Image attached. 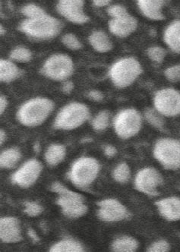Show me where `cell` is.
<instances>
[{"mask_svg": "<svg viewBox=\"0 0 180 252\" xmlns=\"http://www.w3.org/2000/svg\"><path fill=\"white\" fill-rule=\"evenodd\" d=\"M53 109V102L37 98L25 103L18 112L17 117L25 126H36L46 120Z\"/></svg>", "mask_w": 180, "mask_h": 252, "instance_id": "1", "label": "cell"}, {"mask_svg": "<svg viewBox=\"0 0 180 252\" xmlns=\"http://www.w3.org/2000/svg\"><path fill=\"white\" fill-rule=\"evenodd\" d=\"M61 24L57 19L44 15L35 19H28L21 24L20 29L31 37L47 39L55 37L60 32Z\"/></svg>", "mask_w": 180, "mask_h": 252, "instance_id": "2", "label": "cell"}, {"mask_svg": "<svg viewBox=\"0 0 180 252\" xmlns=\"http://www.w3.org/2000/svg\"><path fill=\"white\" fill-rule=\"evenodd\" d=\"M89 111L85 105L74 103L65 106L55 120L57 129L72 130L78 128L88 120Z\"/></svg>", "mask_w": 180, "mask_h": 252, "instance_id": "3", "label": "cell"}, {"mask_svg": "<svg viewBox=\"0 0 180 252\" xmlns=\"http://www.w3.org/2000/svg\"><path fill=\"white\" fill-rule=\"evenodd\" d=\"M52 191L60 194L57 204L61 207L63 214L69 218H79L87 212V207L83 204V197L80 194L69 191L58 183L52 186Z\"/></svg>", "mask_w": 180, "mask_h": 252, "instance_id": "4", "label": "cell"}, {"mask_svg": "<svg viewBox=\"0 0 180 252\" xmlns=\"http://www.w3.org/2000/svg\"><path fill=\"white\" fill-rule=\"evenodd\" d=\"M141 72L142 68L137 60L134 58H126L112 65L110 76L116 86L125 88L134 82Z\"/></svg>", "mask_w": 180, "mask_h": 252, "instance_id": "5", "label": "cell"}, {"mask_svg": "<svg viewBox=\"0 0 180 252\" xmlns=\"http://www.w3.org/2000/svg\"><path fill=\"white\" fill-rule=\"evenodd\" d=\"M99 172V164L93 158H81L73 165L69 174L70 180L76 186H89Z\"/></svg>", "mask_w": 180, "mask_h": 252, "instance_id": "6", "label": "cell"}, {"mask_svg": "<svg viewBox=\"0 0 180 252\" xmlns=\"http://www.w3.org/2000/svg\"><path fill=\"white\" fill-rule=\"evenodd\" d=\"M108 14L113 17L109 22V30L119 37H126L136 30L137 22L131 16L126 8L120 5H113L108 10Z\"/></svg>", "mask_w": 180, "mask_h": 252, "instance_id": "7", "label": "cell"}, {"mask_svg": "<svg viewBox=\"0 0 180 252\" xmlns=\"http://www.w3.org/2000/svg\"><path fill=\"white\" fill-rule=\"evenodd\" d=\"M154 157L166 169H177L180 166V142L177 140L162 139L154 148Z\"/></svg>", "mask_w": 180, "mask_h": 252, "instance_id": "8", "label": "cell"}, {"mask_svg": "<svg viewBox=\"0 0 180 252\" xmlns=\"http://www.w3.org/2000/svg\"><path fill=\"white\" fill-rule=\"evenodd\" d=\"M115 129L120 138H126L134 136L139 132L142 120L136 110L129 109L120 112L115 119Z\"/></svg>", "mask_w": 180, "mask_h": 252, "instance_id": "9", "label": "cell"}, {"mask_svg": "<svg viewBox=\"0 0 180 252\" xmlns=\"http://www.w3.org/2000/svg\"><path fill=\"white\" fill-rule=\"evenodd\" d=\"M154 106L164 116L180 114V93L172 88L160 90L154 97Z\"/></svg>", "mask_w": 180, "mask_h": 252, "instance_id": "10", "label": "cell"}, {"mask_svg": "<svg viewBox=\"0 0 180 252\" xmlns=\"http://www.w3.org/2000/svg\"><path fill=\"white\" fill-rule=\"evenodd\" d=\"M73 63L67 56L54 55L46 60L43 72L46 76L54 80H63L72 74Z\"/></svg>", "mask_w": 180, "mask_h": 252, "instance_id": "11", "label": "cell"}, {"mask_svg": "<svg viewBox=\"0 0 180 252\" xmlns=\"http://www.w3.org/2000/svg\"><path fill=\"white\" fill-rule=\"evenodd\" d=\"M163 179L160 173L153 168L142 169L136 178V187L141 192L150 196L158 194L157 187L162 183Z\"/></svg>", "mask_w": 180, "mask_h": 252, "instance_id": "12", "label": "cell"}, {"mask_svg": "<svg viewBox=\"0 0 180 252\" xmlns=\"http://www.w3.org/2000/svg\"><path fill=\"white\" fill-rule=\"evenodd\" d=\"M83 5L84 2L81 0H62L57 5V10L70 22L83 24L89 19L84 13Z\"/></svg>", "mask_w": 180, "mask_h": 252, "instance_id": "13", "label": "cell"}, {"mask_svg": "<svg viewBox=\"0 0 180 252\" xmlns=\"http://www.w3.org/2000/svg\"><path fill=\"white\" fill-rule=\"evenodd\" d=\"M42 166L38 161H28L12 176V182L22 187H29L38 178Z\"/></svg>", "mask_w": 180, "mask_h": 252, "instance_id": "14", "label": "cell"}, {"mask_svg": "<svg viewBox=\"0 0 180 252\" xmlns=\"http://www.w3.org/2000/svg\"><path fill=\"white\" fill-rule=\"evenodd\" d=\"M98 217L107 222L121 220L127 217L124 206L114 199L104 200L98 203Z\"/></svg>", "mask_w": 180, "mask_h": 252, "instance_id": "15", "label": "cell"}, {"mask_svg": "<svg viewBox=\"0 0 180 252\" xmlns=\"http://www.w3.org/2000/svg\"><path fill=\"white\" fill-rule=\"evenodd\" d=\"M0 237L4 242H18L22 239L18 220L14 218L0 220Z\"/></svg>", "mask_w": 180, "mask_h": 252, "instance_id": "16", "label": "cell"}, {"mask_svg": "<svg viewBox=\"0 0 180 252\" xmlns=\"http://www.w3.org/2000/svg\"><path fill=\"white\" fill-rule=\"evenodd\" d=\"M161 215L169 220L180 219V199L177 197H169L157 202Z\"/></svg>", "mask_w": 180, "mask_h": 252, "instance_id": "17", "label": "cell"}, {"mask_svg": "<svg viewBox=\"0 0 180 252\" xmlns=\"http://www.w3.org/2000/svg\"><path fill=\"white\" fill-rule=\"evenodd\" d=\"M164 1L160 0H139L138 1L140 10L146 17L154 20H161L164 19L161 12V8L164 5Z\"/></svg>", "mask_w": 180, "mask_h": 252, "instance_id": "18", "label": "cell"}, {"mask_svg": "<svg viewBox=\"0 0 180 252\" xmlns=\"http://www.w3.org/2000/svg\"><path fill=\"white\" fill-rule=\"evenodd\" d=\"M164 40L173 51L180 53V21L169 25L164 33Z\"/></svg>", "mask_w": 180, "mask_h": 252, "instance_id": "19", "label": "cell"}, {"mask_svg": "<svg viewBox=\"0 0 180 252\" xmlns=\"http://www.w3.org/2000/svg\"><path fill=\"white\" fill-rule=\"evenodd\" d=\"M89 41L91 46L97 51L101 53L109 51L112 45L109 37L103 32H95L90 36Z\"/></svg>", "mask_w": 180, "mask_h": 252, "instance_id": "20", "label": "cell"}, {"mask_svg": "<svg viewBox=\"0 0 180 252\" xmlns=\"http://www.w3.org/2000/svg\"><path fill=\"white\" fill-rule=\"evenodd\" d=\"M19 75L18 68L8 60L0 61V79L2 82H9L15 80Z\"/></svg>", "mask_w": 180, "mask_h": 252, "instance_id": "21", "label": "cell"}, {"mask_svg": "<svg viewBox=\"0 0 180 252\" xmlns=\"http://www.w3.org/2000/svg\"><path fill=\"white\" fill-rule=\"evenodd\" d=\"M66 155V149L63 145H52L45 154V159L50 166H56L60 163Z\"/></svg>", "mask_w": 180, "mask_h": 252, "instance_id": "22", "label": "cell"}, {"mask_svg": "<svg viewBox=\"0 0 180 252\" xmlns=\"http://www.w3.org/2000/svg\"><path fill=\"white\" fill-rule=\"evenodd\" d=\"M84 251L79 242L72 239H66L54 245L50 249L53 252H81Z\"/></svg>", "mask_w": 180, "mask_h": 252, "instance_id": "23", "label": "cell"}, {"mask_svg": "<svg viewBox=\"0 0 180 252\" xmlns=\"http://www.w3.org/2000/svg\"><path fill=\"white\" fill-rule=\"evenodd\" d=\"M20 158V152L18 150L14 148L7 150L0 157V164L2 167L11 169L17 164Z\"/></svg>", "mask_w": 180, "mask_h": 252, "instance_id": "24", "label": "cell"}, {"mask_svg": "<svg viewBox=\"0 0 180 252\" xmlns=\"http://www.w3.org/2000/svg\"><path fill=\"white\" fill-rule=\"evenodd\" d=\"M136 240L131 237H121L116 239L112 244V249L118 252H132L137 249Z\"/></svg>", "mask_w": 180, "mask_h": 252, "instance_id": "25", "label": "cell"}, {"mask_svg": "<svg viewBox=\"0 0 180 252\" xmlns=\"http://www.w3.org/2000/svg\"><path fill=\"white\" fill-rule=\"evenodd\" d=\"M109 113L108 111L101 112L93 121V128L96 131H103L109 125Z\"/></svg>", "mask_w": 180, "mask_h": 252, "instance_id": "26", "label": "cell"}, {"mask_svg": "<svg viewBox=\"0 0 180 252\" xmlns=\"http://www.w3.org/2000/svg\"><path fill=\"white\" fill-rule=\"evenodd\" d=\"M130 176V169L126 163L119 165L113 172V177L119 183H125Z\"/></svg>", "mask_w": 180, "mask_h": 252, "instance_id": "27", "label": "cell"}, {"mask_svg": "<svg viewBox=\"0 0 180 252\" xmlns=\"http://www.w3.org/2000/svg\"><path fill=\"white\" fill-rule=\"evenodd\" d=\"M11 58L19 62H28L32 58V53L25 47H18L11 53Z\"/></svg>", "mask_w": 180, "mask_h": 252, "instance_id": "28", "label": "cell"}, {"mask_svg": "<svg viewBox=\"0 0 180 252\" xmlns=\"http://www.w3.org/2000/svg\"><path fill=\"white\" fill-rule=\"evenodd\" d=\"M145 117L147 121L155 128L162 129L164 127V120L154 110H147L145 113Z\"/></svg>", "mask_w": 180, "mask_h": 252, "instance_id": "29", "label": "cell"}, {"mask_svg": "<svg viewBox=\"0 0 180 252\" xmlns=\"http://www.w3.org/2000/svg\"><path fill=\"white\" fill-rule=\"evenodd\" d=\"M22 12L24 15L28 17V19H35V18H38V17L46 15L43 9L35 5H26L22 8Z\"/></svg>", "mask_w": 180, "mask_h": 252, "instance_id": "30", "label": "cell"}, {"mask_svg": "<svg viewBox=\"0 0 180 252\" xmlns=\"http://www.w3.org/2000/svg\"><path fill=\"white\" fill-rule=\"evenodd\" d=\"M149 57L156 63H162L165 57L166 52L164 49L159 47H150L147 50Z\"/></svg>", "mask_w": 180, "mask_h": 252, "instance_id": "31", "label": "cell"}, {"mask_svg": "<svg viewBox=\"0 0 180 252\" xmlns=\"http://www.w3.org/2000/svg\"><path fill=\"white\" fill-rule=\"evenodd\" d=\"M63 44L71 50H78L81 48V44L77 37L73 34H66L62 39Z\"/></svg>", "mask_w": 180, "mask_h": 252, "instance_id": "32", "label": "cell"}, {"mask_svg": "<svg viewBox=\"0 0 180 252\" xmlns=\"http://www.w3.org/2000/svg\"><path fill=\"white\" fill-rule=\"evenodd\" d=\"M25 212L31 217L39 215L43 211L41 206L35 202H25Z\"/></svg>", "mask_w": 180, "mask_h": 252, "instance_id": "33", "label": "cell"}, {"mask_svg": "<svg viewBox=\"0 0 180 252\" xmlns=\"http://www.w3.org/2000/svg\"><path fill=\"white\" fill-rule=\"evenodd\" d=\"M166 78L172 82H177L180 80V65L170 67L165 71Z\"/></svg>", "mask_w": 180, "mask_h": 252, "instance_id": "34", "label": "cell"}, {"mask_svg": "<svg viewBox=\"0 0 180 252\" xmlns=\"http://www.w3.org/2000/svg\"><path fill=\"white\" fill-rule=\"evenodd\" d=\"M170 246L166 241H159L155 242L149 248L148 252H168Z\"/></svg>", "mask_w": 180, "mask_h": 252, "instance_id": "35", "label": "cell"}, {"mask_svg": "<svg viewBox=\"0 0 180 252\" xmlns=\"http://www.w3.org/2000/svg\"><path fill=\"white\" fill-rule=\"evenodd\" d=\"M88 97L94 101L100 102L103 100V94L98 91H91L88 94Z\"/></svg>", "mask_w": 180, "mask_h": 252, "instance_id": "36", "label": "cell"}, {"mask_svg": "<svg viewBox=\"0 0 180 252\" xmlns=\"http://www.w3.org/2000/svg\"><path fill=\"white\" fill-rule=\"evenodd\" d=\"M104 152H105V155H106L107 156L112 157L116 155L117 151H116L114 147L107 146L105 149H104Z\"/></svg>", "mask_w": 180, "mask_h": 252, "instance_id": "37", "label": "cell"}, {"mask_svg": "<svg viewBox=\"0 0 180 252\" xmlns=\"http://www.w3.org/2000/svg\"><path fill=\"white\" fill-rule=\"evenodd\" d=\"M73 88H74V85L72 82H66L63 87V92L66 94H70L72 91Z\"/></svg>", "mask_w": 180, "mask_h": 252, "instance_id": "38", "label": "cell"}, {"mask_svg": "<svg viewBox=\"0 0 180 252\" xmlns=\"http://www.w3.org/2000/svg\"><path fill=\"white\" fill-rule=\"evenodd\" d=\"M7 106V100L3 96H1L0 98V113L1 114L3 113V112L5 111V108Z\"/></svg>", "mask_w": 180, "mask_h": 252, "instance_id": "39", "label": "cell"}, {"mask_svg": "<svg viewBox=\"0 0 180 252\" xmlns=\"http://www.w3.org/2000/svg\"><path fill=\"white\" fill-rule=\"evenodd\" d=\"M93 2H94V5L101 7L109 5V4L110 3V1H108V0H95V1H94Z\"/></svg>", "mask_w": 180, "mask_h": 252, "instance_id": "40", "label": "cell"}, {"mask_svg": "<svg viewBox=\"0 0 180 252\" xmlns=\"http://www.w3.org/2000/svg\"><path fill=\"white\" fill-rule=\"evenodd\" d=\"M28 236H30L32 238V240L34 242H39L40 241V239H39L38 236H36V234L34 232L32 229H29L28 232Z\"/></svg>", "mask_w": 180, "mask_h": 252, "instance_id": "41", "label": "cell"}, {"mask_svg": "<svg viewBox=\"0 0 180 252\" xmlns=\"http://www.w3.org/2000/svg\"><path fill=\"white\" fill-rule=\"evenodd\" d=\"M5 134L2 130H1V132H0V144H2L3 141H5Z\"/></svg>", "mask_w": 180, "mask_h": 252, "instance_id": "42", "label": "cell"}, {"mask_svg": "<svg viewBox=\"0 0 180 252\" xmlns=\"http://www.w3.org/2000/svg\"><path fill=\"white\" fill-rule=\"evenodd\" d=\"M40 145H39L38 143H35V145H34V151L37 154V153H39V151H40Z\"/></svg>", "mask_w": 180, "mask_h": 252, "instance_id": "43", "label": "cell"}, {"mask_svg": "<svg viewBox=\"0 0 180 252\" xmlns=\"http://www.w3.org/2000/svg\"><path fill=\"white\" fill-rule=\"evenodd\" d=\"M0 31H1V32H0V33H1V35H3V33H5V30L3 29V27L1 25V27H0Z\"/></svg>", "mask_w": 180, "mask_h": 252, "instance_id": "44", "label": "cell"}]
</instances>
